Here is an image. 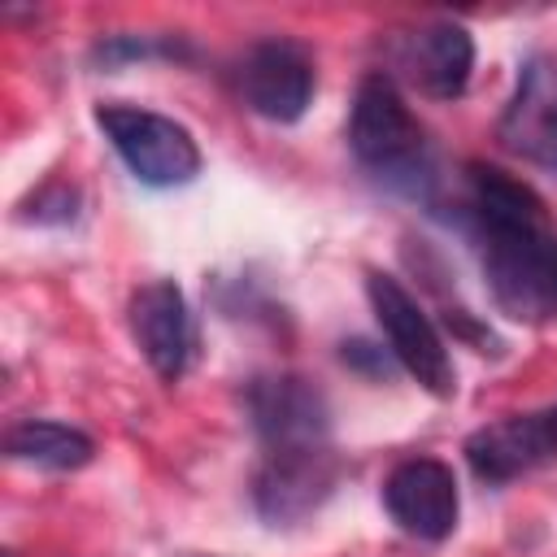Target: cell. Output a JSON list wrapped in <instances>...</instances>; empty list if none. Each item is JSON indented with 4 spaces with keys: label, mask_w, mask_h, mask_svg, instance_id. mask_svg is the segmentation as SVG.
<instances>
[{
    "label": "cell",
    "mask_w": 557,
    "mask_h": 557,
    "mask_svg": "<svg viewBox=\"0 0 557 557\" xmlns=\"http://www.w3.org/2000/svg\"><path fill=\"white\" fill-rule=\"evenodd\" d=\"M239 96L265 122H300L313 100V57L292 39H261L239 61Z\"/></svg>",
    "instance_id": "ba28073f"
},
{
    "label": "cell",
    "mask_w": 557,
    "mask_h": 557,
    "mask_svg": "<svg viewBox=\"0 0 557 557\" xmlns=\"http://www.w3.org/2000/svg\"><path fill=\"white\" fill-rule=\"evenodd\" d=\"M492 300L518 322L557 318V244L548 222L479 231Z\"/></svg>",
    "instance_id": "7a4b0ae2"
},
{
    "label": "cell",
    "mask_w": 557,
    "mask_h": 557,
    "mask_svg": "<svg viewBox=\"0 0 557 557\" xmlns=\"http://www.w3.org/2000/svg\"><path fill=\"white\" fill-rule=\"evenodd\" d=\"M366 296L396 366L409 379H418V387H426L431 396H453L457 392L453 357L444 348V335L426 318V309L413 300V292L387 270H366Z\"/></svg>",
    "instance_id": "277c9868"
},
{
    "label": "cell",
    "mask_w": 557,
    "mask_h": 557,
    "mask_svg": "<svg viewBox=\"0 0 557 557\" xmlns=\"http://www.w3.org/2000/svg\"><path fill=\"white\" fill-rule=\"evenodd\" d=\"M4 453L9 461L39 466V470H83L96 457V440L52 418H22L4 431Z\"/></svg>",
    "instance_id": "4fadbf2b"
},
{
    "label": "cell",
    "mask_w": 557,
    "mask_h": 557,
    "mask_svg": "<svg viewBox=\"0 0 557 557\" xmlns=\"http://www.w3.org/2000/svg\"><path fill=\"white\" fill-rule=\"evenodd\" d=\"M96 126L144 187H183L200 174V148L191 131L165 113L113 100L96 109Z\"/></svg>",
    "instance_id": "3957f363"
},
{
    "label": "cell",
    "mask_w": 557,
    "mask_h": 557,
    "mask_svg": "<svg viewBox=\"0 0 557 557\" xmlns=\"http://www.w3.org/2000/svg\"><path fill=\"white\" fill-rule=\"evenodd\" d=\"M348 148L392 191L426 196L435 183L426 131L409 113L392 74H383V70H370L357 83L352 113H348Z\"/></svg>",
    "instance_id": "6da1fadb"
},
{
    "label": "cell",
    "mask_w": 557,
    "mask_h": 557,
    "mask_svg": "<svg viewBox=\"0 0 557 557\" xmlns=\"http://www.w3.org/2000/svg\"><path fill=\"white\" fill-rule=\"evenodd\" d=\"M244 409L265 448L326 444L331 435V405L300 374H257L244 387Z\"/></svg>",
    "instance_id": "52a82bcc"
},
{
    "label": "cell",
    "mask_w": 557,
    "mask_h": 557,
    "mask_svg": "<svg viewBox=\"0 0 557 557\" xmlns=\"http://www.w3.org/2000/svg\"><path fill=\"white\" fill-rule=\"evenodd\" d=\"M383 505L405 535L426 540V544L448 540L461 518L457 479L435 457H409V461L392 466V474L383 483Z\"/></svg>",
    "instance_id": "9c48e42d"
},
{
    "label": "cell",
    "mask_w": 557,
    "mask_h": 557,
    "mask_svg": "<svg viewBox=\"0 0 557 557\" xmlns=\"http://www.w3.org/2000/svg\"><path fill=\"white\" fill-rule=\"evenodd\" d=\"M339 474H344V461L331 453V444L265 448L252 474V505L265 522L292 527L331 500Z\"/></svg>",
    "instance_id": "5b68a950"
},
{
    "label": "cell",
    "mask_w": 557,
    "mask_h": 557,
    "mask_svg": "<svg viewBox=\"0 0 557 557\" xmlns=\"http://www.w3.org/2000/svg\"><path fill=\"white\" fill-rule=\"evenodd\" d=\"M178 557H205V553H178Z\"/></svg>",
    "instance_id": "2e32d148"
},
{
    "label": "cell",
    "mask_w": 557,
    "mask_h": 557,
    "mask_svg": "<svg viewBox=\"0 0 557 557\" xmlns=\"http://www.w3.org/2000/svg\"><path fill=\"white\" fill-rule=\"evenodd\" d=\"M392 65L431 100H457L474 70V39L461 22H426L387 44Z\"/></svg>",
    "instance_id": "30bf717a"
},
{
    "label": "cell",
    "mask_w": 557,
    "mask_h": 557,
    "mask_svg": "<svg viewBox=\"0 0 557 557\" xmlns=\"http://www.w3.org/2000/svg\"><path fill=\"white\" fill-rule=\"evenodd\" d=\"M466 461L479 483H513L557 457V405L535 413H505L466 435Z\"/></svg>",
    "instance_id": "8992f818"
},
{
    "label": "cell",
    "mask_w": 557,
    "mask_h": 557,
    "mask_svg": "<svg viewBox=\"0 0 557 557\" xmlns=\"http://www.w3.org/2000/svg\"><path fill=\"white\" fill-rule=\"evenodd\" d=\"M183 48L178 44H170V39H152V35H144V39H135V35H113V39H104L100 48H96V57L100 61H135V57H178Z\"/></svg>",
    "instance_id": "5bb4252c"
},
{
    "label": "cell",
    "mask_w": 557,
    "mask_h": 557,
    "mask_svg": "<svg viewBox=\"0 0 557 557\" xmlns=\"http://www.w3.org/2000/svg\"><path fill=\"white\" fill-rule=\"evenodd\" d=\"M74 213H78V191L65 187V183H48L35 196V209H30L35 222H74Z\"/></svg>",
    "instance_id": "9a60e30c"
},
{
    "label": "cell",
    "mask_w": 557,
    "mask_h": 557,
    "mask_svg": "<svg viewBox=\"0 0 557 557\" xmlns=\"http://www.w3.org/2000/svg\"><path fill=\"white\" fill-rule=\"evenodd\" d=\"M131 335L144 361L157 370V379L165 383L183 379L196 352V326H191L187 296L174 278H152L131 296Z\"/></svg>",
    "instance_id": "7c38bea8"
},
{
    "label": "cell",
    "mask_w": 557,
    "mask_h": 557,
    "mask_svg": "<svg viewBox=\"0 0 557 557\" xmlns=\"http://www.w3.org/2000/svg\"><path fill=\"white\" fill-rule=\"evenodd\" d=\"M496 139L513 157L557 174V61L553 57L535 52L522 61L513 96L500 113Z\"/></svg>",
    "instance_id": "8fae6325"
}]
</instances>
